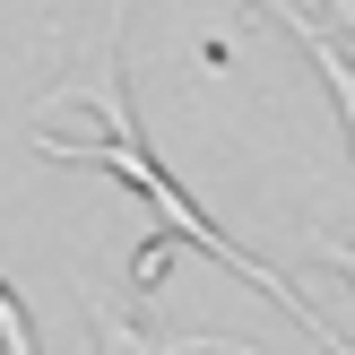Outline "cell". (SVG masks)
I'll list each match as a JSON object with an SVG mask.
<instances>
[{"instance_id": "6da1fadb", "label": "cell", "mask_w": 355, "mask_h": 355, "mask_svg": "<svg viewBox=\"0 0 355 355\" xmlns=\"http://www.w3.org/2000/svg\"><path fill=\"white\" fill-rule=\"evenodd\" d=\"M121 9H130V0H113V26H104V52H96L87 69H78V78H61V87H52V104H96V113H104V148H78V139H44V156H52V165H104L113 182H130L139 200H148L156 217L173 225V234H191V243H200L208 260H217V269H243V277H252L260 295H277V304H286V321H295V329H312V347H321V355H355V338H347L338 321H321V312H312L304 295H295L286 277L269 269V260L234 252V243H225L217 225H208L200 208H191L182 191L165 182V173H156L148 139H139V113H130V87H121Z\"/></svg>"}, {"instance_id": "7a4b0ae2", "label": "cell", "mask_w": 355, "mask_h": 355, "mask_svg": "<svg viewBox=\"0 0 355 355\" xmlns=\"http://www.w3.org/2000/svg\"><path fill=\"white\" fill-rule=\"evenodd\" d=\"M87 338L96 355H260L252 338H208V329H139L121 304L87 295Z\"/></svg>"}, {"instance_id": "3957f363", "label": "cell", "mask_w": 355, "mask_h": 355, "mask_svg": "<svg viewBox=\"0 0 355 355\" xmlns=\"http://www.w3.org/2000/svg\"><path fill=\"white\" fill-rule=\"evenodd\" d=\"M269 17H277V26H286L304 52H312V69L329 78V96H338V113H347V139H355V61L338 52V35H329V26H312V17L295 9V0H269Z\"/></svg>"}, {"instance_id": "277c9868", "label": "cell", "mask_w": 355, "mask_h": 355, "mask_svg": "<svg viewBox=\"0 0 355 355\" xmlns=\"http://www.w3.org/2000/svg\"><path fill=\"white\" fill-rule=\"evenodd\" d=\"M304 252H312V260H329V269H338V277H355V243H338V234H312Z\"/></svg>"}, {"instance_id": "5b68a950", "label": "cell", "mask_w": 355, "mask_h": 355, "mask_svg": "<svg viewBox=\"0 0 355 355\" xmlns=\"http://www.w3.org/2000/svg\"><path fill=\"white\" fill-rule=\"evenodd\" d=\"M321 9H329V17H338V26L355 35V0H321Z\"/></svg>"}]
</instances>
